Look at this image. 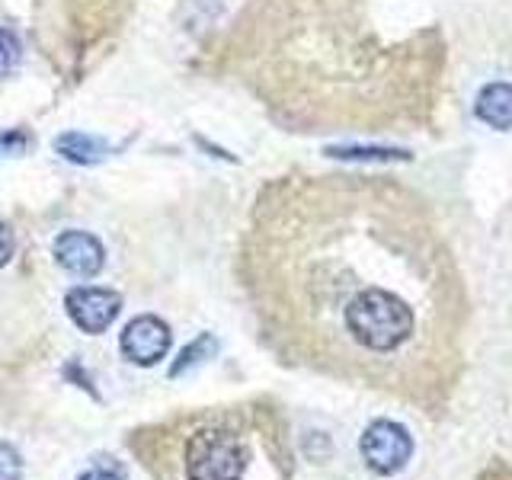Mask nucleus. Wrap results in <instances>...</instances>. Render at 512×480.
Returning a JSON list of instances; mask_svg holds the SVG:
<instances>
[{
  "mask_svg": "<svg viewBox=\"0 0 512 480\" xmlns=\"http://www.w3.org/2000/svg\"><path fill=\"white\" fill-rule=\"evenodd\" d=\"M10 256H13V237L7 231V224L0 221V266H7Z\"/></svg>",
  "mask_w": 512,
  "mask_h": 480,
  "instance_id": "dca6fc26",
  "label": "nucleus"
},
{
  "mask_svg": "<svg viewBox=\"0 0 512 480\" xmlns=\"http://www.w3.org/2000/svg\"><path fill=\"white\" fill-rule=\"evenodd\" d=\"M167 439L170 455L160 468H173V480H247L260 458V445L279 442L247 410L192 413L183 429Z\"/></svg>",
  "mask_w": 512,
  "mask_h": 480,
  "instance_id": "7ed1b4c3",
  "label": "nucleus"
},
{
  "mask_svg": "<svg viewBox=\"0 0 512 480\" xmlns=\"http://www.w3.org/2000/svg\"><path fill=\"white\" fill-rule=\"evenodd\" d=\"M359 452L365 464L375 474H397L413 455V442L407 436V429L394 420H375L365 429V436L359 442Z\"/></svg>",
  "mask_w": 512,
  "mask_h": 480,
  "instance_id": "20e7f679",
  "label": "nucleus"
},
{
  "mask_svg": "<svg viewBox=\"0 0 512 480\" xmlns=\"http://www.w3.org/2000/svg\"><path fill=\"white\" fill-rule=\"evenodd\" d=\"M215 349H218L215 336H212V333H202L199 340H192V343L180 352V362H176V365L170 368V375L176 378V375H183L186 368L199 365V362H205V359H212V356H215Z\"/></svg>",
  "mask_w": 512,
  "mask_h": 480,
  "instance_id": "9d476101",
  "label": "nucleus"
},
{
  "mask_svg": "<svg viewBox=\"0 0 512 480\" xmlns=\"http://www.w3.org/2000/svg\"><path fill=\"white\" fill-rule=\"evenodd\" d=\"M77 480H128L122 464H93L90 471H84Z\"/></svg>",
  "mask_w": 512,
  "mask_h": 480,
  "instance_id": "ddd939ff",
  "label": "nucleus"
},
{
  "mask_svg": "<svg viewBox=\"0 0 512 480\" xmlns=\"http://www.w3.org/2000/svg\"><path fill=\"white\" fill-rule=\"evenodd\" d=\"M16 58H20V42H16V36L10 29L0 26V77L13 68Z\"/></svg>",
  "mask_w": 512,
  "mask_h": 480,
  "instance_id": "f8f14e48",
  "label": "nucleus"
},
{
  "mask_svg": "<svg viewBox=\"0 0 512 480\" xmlns=\"http://www.w3.org/2000/svg\"><path fill=\"white\" fill-rule=\"evenodd\" d=\"M55 260L80 279H93L106 263L103 244L87 231H61L55 240Z\"/></svg>",
  "mask_w": 512,
  "mask_h": 480,
  "instance_id": "0eeeda50",
  "label": "nucleus"
},
{
  "mask_svg": "<svg viewBox=\"0 0 512 480\" xmlns=\"http://www.w3.org/2000/svg\"><path fill=\"white\" fill-rule=\"evenodd\" d=\"M29 148L26 132H0V154H23Z\"/></svg>",
  "mask_w": 512,
  "mask_h": 480,
  "instance_id": "4468645a",
  "label": "nucleus"
},
{
  "mask_svg": "<svg viewBox=\"0 0 512 480\" xmlns=\"http://www.w3.org/2000/svg\"><path fill=\"white\" fill-rule=\"evenodd\" d=\"M474 116L496 128V132H509L512 128V84L506 80H493V84L480 87L474 100Z\"/></svg>",
  "mask_w": 512,
  "mask_h": 480,
  "instance_id": "6e6552de",
  "label": "nucleus"
},
{
  "mask_svg": "<svg viewBox=\"0 0 512 480\" xmlns=\"http://www.w3.org/2000/svg\"><path fill=\"white\" fill-rule=\"evenodd\" d=\"M64 308H68L71 320L84 330V333H103L109 330L112 320L122 311V298L112 288H100V285H80L71 288L68 298H64Z\"/></svg>",
  "mask_w": 512,
  "mask_h": 480,
  "instance_id": "423d86ee",
  "label": "nucleus"
},
{
  "mask_svg": "<svg viewBox=\"0 0 512 480\" xmlns=\"http://www.w3.org/2000/svg\"><path fill=\"white\" fill-rule=\"evenodd\" d=\"M0 480H23V458L7 442H0Z\"/></svg>",
  "mask_w": 512,
  "mask_h": 480,
  "instance_id": "9b49d317",
  "label": "nucleus"
},
{
  "mask_svg": "<svg viewBox=\"0 0 512 480\" xmlns=\"http://www.w3.org/2000/svg\"><path fill=\"white\" fill-rule=\"evenodd\" d=\"M170 340H173V333L167 327V320H160L154 314H141L125 324L119 336V349L128 362L151 368L170 352Z\"/></svg>",
  "mask_w": 512,
  "mask_h": 480,
  "instance_id": "39448f33",
  "label": "nucleus"
},
{
  "mask_svg": "<svg viewBox=\"0 0 512 480\" xmlns=\"http://www.w3.org/2000/svg\"><path fill=\"white\" fill-rule=\"evenodd\" d=\"M240 272L266 346L416 410L442 413L474 317L432 205L388 173L292 170L256 192Z\"/></svg>",
  "mask_w": 512,
  "mask_h": 480,
  "instance_id": "f257e3e1",
  "label": "nucleus"
},
{
  "mask_svg": "<svg viewBox=\"0 0 512 480\" xmlns=\"http://www.w3.org/2000/svg\"><path fill=\"white\" fill-rule=\"evenodd\" d=\"M477 480H512V464H506V461H493L490 468L480 474Z\"/></svg>",
  "mask_w": 512,
  "mask_h": 480,
  "instance_id": "2eb2a0df",
  "label": "nucleus"
},
{
  "mask_svg": "<svg viewBox=\"0 0 512 480\" xmlns=\"http://www.w3.org/2000/svg\"><path fill=\"white\" fill-rule=\"evenodd\" d=\"M224 55L298 135L436 132L452 77L445 29L410 0H250Z\"/></svg>",
  "mask_w": 512,
  "mask_h": 480,
  "instance_id": "f03ea898",
  "label": "nucleus"
},
{
  "mask_svg": "<svg viewBox=\"0 0 512 480\" xmlns=\"http://www.w3.org/2000/svg\"><path fill=\"white\" fill-rule=\"evenodd\" d=\"M55 151L64 160H71V164L90 167V164H100V160L109 154V144L93 135H84V132H64L55 138Z\"/></svg>",
  "mask_w": 512,
  "mask_h": 480,
  "instance_id": "1a4fd4ad",
  "label": "nucleus"
}]
</instances>
